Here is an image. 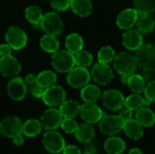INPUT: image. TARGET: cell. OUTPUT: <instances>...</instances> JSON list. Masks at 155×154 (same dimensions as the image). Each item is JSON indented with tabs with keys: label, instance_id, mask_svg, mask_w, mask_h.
Segmentation results:
<instances>
[{
	"label": "cell",
	"instance_id": "1",
	"mask_svg": "<svg viewBox=\"0 0 155 154\" xmlns=\"http://www.w3.org/2000/svg\"><path fill=\"white\" fill-rule=\"evenodd\" d=\"M113 61L114 69L121 75H132L138 66L136 56L127 52H121L115 54Z\"/></svg>",
	"mask_w": 155,
	"mask_h": 154
},
{
	"label": "cell",
	"instance_id": "2",
	"mask_svg": "<svg viewBox=\"0 0 155 154\" xmlns=\"http://www.w3.org/2000/svg\"><path fill=\"white\" fill-rule=\"evenodd\" d=\"M51 64L56 72L66 74L75 66L74 54L67 50H57L52 54Z\"/></svg>",
	"mask_w": 155,
	"mask_h": 154
},
{
	"label": "cell",
	"instance_id": "3",
	"mask_svg": "<svg viewBox=\"0 0 155 154\" xmlns=\"http://www.w3.org/2000/svg\"><path fill=\"white\" fill-rule=\"evenodd\" d=\"M138 65L147 73L155 72V44H143L136 52Z\"/></svg>",
	"mask_w": 155,
	"mask_h": 154
},
{
	"label": "cell",
	"instance_id": "4",
	"mask_svg": "<svg viewBox=\"0 0 155 154\" xmlns=\"http://www.w3.org/2000/svg\"><path fill=\"white\" fill-rule=\"evenodd\" d=\"M39 27L47 34L57 36L63 32L64 23L61 16L55 12H48L43 15Z\"/></svg>",
	"mask_w": 155,
	"mask_h": 154
},
{
	"label": "cell",
	"instance_id": "5",
	"mask_svg": "<svg viewBox=\"0 0 155 154\" xmlns=\"http://www.w3.org/2000/svg\"><path fill=\"white\" fill-rule=\"evenodd\" d=\"M91 79V74L85 67L74 66L67 73L66 81L70 87L74 89H81L88 84Z\"/></svg>",
	"mask_w": 155,
	"mask_h": 154
},
{
	"label": "cell",
	"instance_id": "6",
	"mask_svg": "<svg viewBox=\"0 0 155 154\" xmlns=\"http://www.w3.org/2000/svg\"><path fill=\"white\" fill-rule=\"evenodd\" d=\"M123 124L118 115L105 114L99 122V130L105 136H114L123 131Z\"/></svg>",
	"mask_w": 155,
	"mask_h": 154
},
{
	"label": "cell",
	"instance_id": "7",
	"mask_svg": "<svg viewBox=\"0 0 155 154\" xmlns=\"http://www.w3.org/2000/svg\"><path fill=\"white\" fill-rule=\"evenodd\" d=\"M43 144L45 149L53 154L60 153L63 152L65 142L64 137L54 130L47 131L43 137Z\"/></svg>",
	"mask_w": 155,
	"mask_h": 154
},
{
	"label": "cell",
	"instance_id": "8",
	"mask_svg": "<svg viewBox=\"0 0 155 154\" xmlns=\"http://www.w3.org/2000/svg\"><path fill=\"white\" fill-rule=\"evenodd\" d=\"M102 103L103 105L113 112L120 111L124 106V96L116 89H109L103 93Z\"/></svg>",
	"mask_w": 155,
	"mask_h": 154
},
{
	"label": "cell",
	"instance_id": "9",
	"mask_svg": "<svg viewBox=\"0 0 155 154\" xmlns=\"http://www.w3.org/2000/svg\"><path fill=\"white\" fill-rule=\"evenodd\" d=\"M5 42L13 50H21L27 44L25 32L18 26H10L5 32Z\"/></svg>",
	"mask_w": 155,
	"mask_h": 154
},
{
	"label": "cell",
	"instance_id": "10",
	"mask_svg": "<svg viewBox=\"0 0 155 154\" xmlns=\"http://www.w3.org/2000/svg\"><path fill=\"white\" fill-rule=\"evenodd\" d=\"M81 118L89 124L97 123L106 114L95 103H84L80 107Z\"/></svg>",
	"mask_w": 155,
	"mask_h": 154
},
{
	"label": "cell",
	"instance_id": "11",
	"mask_svg": "<svg viewBox=\"0 0 155 154\" xmlns=\"http://www.w3.org/2000/svg\"><path fill=\"white\" fill-rule=\"evenodd\" d=\"M66 97L65 90L61 85H52L48 88H45L42 100L45 104L50 107L59 106Z\"/></svg>",
	"mask_w": 155,
	"mask_h": 154
},
{
	"label": "cell",
	"instance_id": "12",
	"mask_svg": "<svg viewBox=\"0 0 155 154\" xmlns=\"http://www.w3.org/2000/svg\"><path fill=\"white\" fill-rule=\"evenodd\" d=\"M0 133L4 136L13 139L23 133V123L15 116L5 117L0 122Z\"/></svg>",
	"mask_w": 155,
	"mask_h": 154
},
{
	"label": "cell",
	"instance_id": "13",
	"mask_svg": "<svg viewBox=\"0 0 155 154\" xmlns=\"http://www.w3.org/2000/svg\"><path fill=\"white\" fill-rule=\"evenodd\" d=\"M7 93L9 97L15 102L25 99L27 93V84L22 77L15 76L8 82L6 86Z\"/></svg>",
	"mask_w": 155,
	"mask_h": 154
},
{
	"label": "cell",
	"instance_id": "14",
	"mask_svg": "<svg viewBox=\"0 0 155 154\" xmlns=\"http://www.w3.org/2000/svg\"><path fill=\"white\" fill-rule=\"evenodd\" d=\"M91 76L96 84L100 85H107L113 80L114 74L112 68L107 64L98 62L93 66Z\"/></svg>",
	"mask_w": 155,
	"mask_h": 154
},
{
	"label": "cell",
	"instance_id": "15",
	"mask_svg": "<svg viewBox=\"0 0 155 154\" xmlns=\"http://www.w3.org/2000/svg\"><path fill=\"white\" fill-rule=\"evenodd\" d=\"M63 120V116L58 109H55L54 107H51L45 111V113L42 114L40 122L42 124V127L46 131H52L55 130L61 125Z\"/></svg>",
	"mask_w": 155,
	"mask_h": 154
},
{
	"label": "cell",
	"instance_id": "16",
	"mask_svg": "<svg viewBox=\"0 0 155 154\" xmlns=\"http://www.w3.org/2000/svg\"><path fill=\"white\" fill-rule=\"evenodd\" d=\"M21 64L12 54L0 57V74L5 77H15L19 74Z\"/></svg>",
	"mask_w": 155,
	"mask_h": 154
},
{
	"label": "cell",
	"instance_id": "17",
	"mask_svg": "<svg viewBox=\"0 0 155 154\" xmlns=\"http://www.w3.org/2000/svg\"><path fill=\"white\" fill-rule=\"evenodd\" d=\"M139 14L135 8H126L124 9L118 15L116 18V25L122 30L131 29L135 25Z\"/></svg>",
	"mask_w": 155,
	"mask_h": 154
},
{
	"label": "cell",
	"instance_id": "18",
	"mask_svg": "<svg viewBox=\"0 0 155 154\" xmlns=\"http://www.w3.org/2000/svg\"><path fill=\"white\" fill-rule=\"evenodd\" d=\"M122 43L124 46L130 51H137L143 44L142 34L138 30L128 29L122 36Z\"/></svg>",
	"mask_w": 155,
	"mask_h": 154
},
{
	"label": "cell",
	"instance_id": "19",
	"mask_svg": "<svg viewBox=\"0 0 155 154\" xmlns=\"http://www.w3.org/2000/svg\"><path fill=\"white\" fill-rule=\"evenodd\" d=\"M123 131L125 135L134 141H138L143 136V127L134 118L128 120L123 124Z\"/></svg>",
	"mask_w": 155,
	"mask_h": 154
},
{
	"label": "cell",
	"instance_id": "20",
	"mask_svg": "<svg viewBox=\"0 0 155 154\" xmlns=\"http://www.w3.org/2000/svg\"><path fill=\"white\" fill-rule=\"evenodd\" d=\"M104 149L108 154H122L126 149V144L122 138L116 135L109 136L104 143Z\"/></svg>",
	"mask_w": 155,
	"mask_h": 154
},
{
	"label": "cell",
	"instance_id": "21",
	"mask_svg": "<svg viewBox=\"0 0 155 154\" xmlns=\"http://www.w3.org/2000/svg\"><path fill=\"white\" fill-rule=\"evenodd\" d=\"M75 139L83 143H91L94 136H95V131L94 127L89 123H82L78 125L75 133H74Z\"/></svg>",
	"mask_w": 155,
	"mask_h": 154
},
{
	"label": "cell",
	"instance_id": "22",
	"mask_svg": "<svg viewBox=\"0 0 155 154\" xmlns=\"http://www.w3.org/2000/svg\"><path fill=\"white\" fill-rule=\"evenodd\" d=\"M135 120L143 127H152L155 124L154 112L149 107H142L135 112Z\"/></svg>",
	"mask_w": 155,
	"mask_h": 154
},
{
	"label": "cell",
	"instance_id": "23",
	"mask_svg": "<svg viewBox=\"0 0 155 154\" xmlns=\"http://www.w3.org/2000/svg\"><path fill=\"white\" fill-rule=\"evenodd\" d=\"M139 14L137 22L135 24L137 30L141 34H149L155 28V19L151 14Z\"/></svg>",
	"mask_w": 155,
	"mask_h": 154
},
{
	"label": "cell",
	"instance_id": "24",
	"mask_svg": "<svg viewBox=\"0 0 155 154\" xmlns=\"http://www.w3.org/2000/svg\"><path fill=\"white\" fill-rule=\"evenodd\" d=\"M59 106L63 118H74L80 113L81 105L74 100H64Z\"/></svg>",
	"mask_w": 155,
	"mask_h": 154
},
{
	"label": "cell",
	"instance_id": "25",
	"mask_svg": "<svg viewBox=\"0 0 155 154\" xmlns=\"http://www.w3.org/2000/svg\"><path fill=\"white\" fill-rule=\"evenodd\" d=\"M70 8L75 15L86 17L92 13L93 5L91 0H71Z\"/></svg>",
	"mask_w": 155,
	"mask_h": 154
},
{
	"label": "cell",
	"instance_id": "26",
	"mask_svg": "<svg viewBox=\"0 0 155 154\" xmlns=\"http://www.w3.org/2000/svg\"><path fill=\"white\" fill-rule=\"evenodd\" d=\"M101 90L97 85L86 84L81 88L80 96L84 103H95L101 97Z\"/></svg>",
	"mask_w": 155,
	"mask_h": 154
},
{
	"label": "cell",
	"instance_id": "27",
	"mask_svg": "<svg viewBox=\"0 0 155 154\" xmlns=\"http://www.w3.org/2000/svg\"><path fill=\"white\" fill-rule=\"evenodd\" d=\"M64 44L66 50L73 54H75L78 52L82 51L84 47V40L82 36L76 33H72L68 34L65 38Z\"/></svg>",
	"mask_w": 155,
	"mask_h": 154
},
{
	"label": "cell",
	"instance_id": "28",
	"mask_svg": "<svg viewBox=\"0 0 155 154\" xmlns=\"http://www.w3.org/2000/svg\"><path fill=\"white\" fill-rule=\"evenodd\" d=\"M39 44L42 50L48 54H54L59 49V41L57 40V38L54 35L47 34L41 37Z\"/></svg>",
	"mask_w": 155,
	"mask_h": 154
},
{
	"label": "cell",
	"instance_id": "29",
	"mask_svg": "<svg viewBox=\"0 0 155 154\" xmlns=\"http://www.w3.org/2000/svg\"><path fill=\"white\" fill-rule=\"evenodd\" d=\"M25 19L35 27H39L41 19L43 17L42 10L36 5H29L25 10Z\"/></svg>",
	"mask_w": 155,
	"mask_h": 154
},
{
	"label": "cell",
	"instance_id": "30",
	"mask_svg": "<svg viewBox=\"0 0 155 154\" xmlns=\"http://www.w3.org/2000/svg\"><path fill=\"white\" fill-rule=\"evenodd\" d=\"M128 87L134 93H142L145 88V78L138 74H133L129 76L127 83Z\"/></svg>",
	"mask_w": 155,
	"mask_h": 154
},
{
	"label": "cell",
	"instance_id": "31",
	"mask_svg": "<svg viewBox=\"0 0 155 154\" xmlns=\"http://www.w3.org/2000/svg\"><path fill=\"white\" fill-rule=\"evenodd\" d=\"M43 127L41 122L36 119H29L23 123V134L27 137H35L37 136Z\"/></svg>",
	"mask_w": 155,
	"mask_h": 154
},
{
	"label": "cell",
	"instance_id": "32",
	"mask_svg": "<svg viewBox=\"0 0 155 154\" xmlns=\"http://www.w3.org/2000/svg\"><path fill=\"white\" fill-rule=\"evenodd\" d=\"M36 83L44 88H48L56 83V74L49 70L42 71L36 75Z\"/></svg>",
	"mask_w": 155,
	"mask_h": 154
},
{
	"label": "cell",
	"instance_id": "33",
	"mask_svg": "<svg viewBox=\"0 0 155 154\" xmlns=\"http://www.w3.org/2000/svg\"><path fill=\"white\" fill-rule=\"evenodd\" d=\"M143 98L144 97L139 93H133L124 99V107L133 112H136L140 108L143 107Z\"/></svg>",
	"mask_w": 155,
	"mask_h": 154
},
{
	"label": "cell",
	"instance_id": "34",
	"mask_svg": "<svg viewBox=\"0 0 155 154\" xmlns=\"http://www.w3.org/2000/svg\"><path fill=\"white\" fill-rule=\"evenodd\" d=\"M134 5L140 14H152L155 12V0H134Z\"/></svg>",
	"mask_w": 155,
	"mask_h": 154
},
{
	"label": "cell",
	"instance_id": "35",
	"mask_svg": "<svg viewBox=\"0 0 155 154\" xmlns=\"http://www.w3.org/2000/svg\"><path fill=\"white\" fill-rule=\"evenodd\" d=\"M114 56H115L114 49L110 45L103 46L97 54L98 62L104 63V64H108V63L112 62L114 60Z\"/></svg>",
	"mask_w": 155,
	"mask_h": 154
},
{
	"label": "cell",
	"instance_id": "36",
	"mask_svg": "<svg viewBox=\"0 0 155 154\" xmlns=\"http://www.w3.org/2000/svg\"><path fill=\"white\" fill-rule=\"evenodd\" d=\"M75 65L87 68L93 64V55L87 51H80L74 54Z\"/></svg>",
	"mask_w": 155,
	"mask_h": 154
},
{
	"label": "cell",
	"instance_id": "37",
	"mask_svg": "<svg viewBox=\"0 0 155 154\" xmlns=\"http://www.w3.org/2000/svg\"><path fill=\"white\" fill-rule=\"evenodd\" d=\"M60 126L65 133L72 134L75 133L78 127V123L74 118H63Z\"/></svg>",
	"mask_w": 155,
	"mask_h": 154
},
{
	"label": "cell",
	"instance_id": "38",
	"mask_svg": "<svg viewBox=\"0 0 155 154\" xmlns=\"http://www.w3.org/2000/svg\"><path fill=\"white\" fill-rule=\"evenodd\" d=\"M71 0H51V6L56 11H65L70 8Z\"/></svg>",
	"mask_w": 155,
	"mask_h": 154
},
{
	"label": "cell",
	"instance_id": "39",
	"mask_svg": "<svg viewBox=\"0 0 155 154\" xmlns=\"http://www.w3.org/2000/svg\"><path fill=\"white\" fill-rule=\"evenodd\" d=\"M143 93H144V97L146 99L150 100L152 103L155 102V80L150 82L148 84L145 85Z\"/></svg>",
	"mask_w": 155,
	"mask_h": 154
},
{
	"label": "cell",
	"instance_id": "40",
	"mask_svg": "<svg viewBox=\"0 0 155 154\" xmlns=\"http://www.w3.org/2000/svg\"><path fill=\"white\" fill-rule=\"evenodd\" d=\"M45 90V88L39 85L36 82L34 83L33 84L29 85V92H30L31 95L35 98H42Z\"/></svg>",
	"mask_w": 155,
	"mask_h": 154
},
{
	"label": "cell",
	"instance_id": "41",
	"mask_svg": "<svg viewBox=\"0 0 155 154\" xmlns=\"http://www.w3.org/2000/svg\"><path fill=\"white\" fill-rule=\"evenodd\" d=\"M118 116H119V118L121 119V121L124 123H125L128 120L133 118V111H131L130 109H128L126 107L124 109L122 108L121 111H120V113L118 114Z\"/></svg>",
	"mask_w": 155,
	"mask_h": 154
},
{
	"label": "cell",
	"instance_id": "42",
	"mask_svg": "<svg viewBox=\"0 0 155 154\" xmlns=\"http://www.w3.org/2000/svg\"><path fill=\"white\" fill-rule=\"evenodd\" d=\"M12 48L8 44H0V57H5L12 54Z\"/></svg>",
	"mask_w": 155,
	"mask_h": 154
},
{
	"label": "cell",
	"instance_id": "43",
	"mask_svg": "<svg viewBox=\"0 0 155 154\" xmlns=\"http://www.w3.org/2000/svg\"><path fill=\"white\" fill-rule=\"evenodd\" d=\"M63 154H82L81 150L75 145H66L63 150Z\"/></svg>",
	"mask_w": 155,
	"mask_h": 154
},
{
	"label": "cell",
	"instance_id": "44",
	"mask_svg": "<svg viewBox=\"0 0 155 154\" xmlns=\"http://www.w3.org/2000/svg\"><path fill=\"white\" fill-rule=\"evenodd\" d=\"M85 147H84V152L85 153L88 154H96L97 152V150H96V147L92 144L91 143H85Z\"/></svg>",
	"mask_w": 155,
	"mask_h": 154
},
{
	"label": "cell",
	"instance_id": "45",
	"mask_svg": "<svg viewBox=\"0 0 155 154\" xmlns=\"http://www.w3.org/2000/svg\"><path fill=\"white\" fill-rule=\"evenodd\" d=\"M24 80H25V84L27 85H31V84H33L34 83L36 82V75H35L34 74H29L25 77Z\"/></svg>",
	"mask_w": 155,
	"mask_h": 154
},
{
	"label": "cell",
	"instance_id": "46",
	"mask_svg": "<svg viewBox=\"0 0 155 154\" xmlns=\"http://www.w3.org/2000/svg\"><path fill=\"white\" fill-rule=\"evenodd\" d=\"M13 143H14V144L16 145V146H21V145L24 143V138H23L22 134L14 137V138H13Z\"/></svg>",
	"mask_w": 155,
	"mask_h": 154
},
{
	"label": "cell",
	"instance_id": "47",
	"mask_svg": "<svg viewBox=\"0 0 155 154\" xmlns=\"http://www.w3.org/2000/svg\"><path fill=\"white\" fill-rule=\"evenodd\" d=\"M128 154H143V152L139 148H132L128 152Z\"/></svg>",
	"mask_w": 155,
	"mask_h": 154
},
{
	"label": "cell",
	"instance_id": "48",
	"mask_svg": "<svg viewBox=\"0 0 155 154\" xmlns=\"http://www.w3.org/2000/svg\"><path fill=\"white\" fill-rule=\"evenodd\" d=\"M129 80V76L128 75H121V82L124 84H127Z\"/></svg>",
	"mask_w": 155,
	"mask_h": 154
},
{
	"label": "cell",
	"instance_id": "49",
	"mask_svg": "<svg viewBox=\"0 0 155 154\" xmlns=\"http://www.w3.org/2000/svg\"><path fill=\"white\" fill-rule=\"evenodd\" d=\"M151 104H152V102L144 97V98H143V107H149Z\"/></svg>",
	"mask_w": 155,
	"mask_h": 154
},
{
	"label": "cell",
	"instance_id": "50",
	"mask_svg": "<svg viewBox=\"0 0 155 154\" xmlns=\"http://www.w3.org/2000/svg\"><path fill=\"white\" fill-rule=\"evenodd\" d=\"M83 154H88V153H85V152H84V153H83Z\"/></svg>",
	"mask_w": 155,
	"mask_h": 154
}]
</instances>
